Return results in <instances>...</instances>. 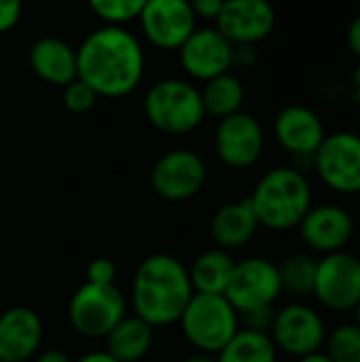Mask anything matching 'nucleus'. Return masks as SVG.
I'll return each mask as SVG.
<instances>
[{
  "label": "nucleus",
  "mask_w": 360,
  "mask_h": 362,
  "mask_svg": "<svg viewBox=\"0 0 360 362\" xmlns=\"http://www.w3.org/2000/svg\"><path fill=\"white\" fill-rule=\"evenodd\" d=\"M106 352L119 362H140L153 348L155 329L142 318L125 316L106 337Z\"/></svg>",
  "instance_id": "21"
},
{
  "label": "nucleus",
  "mask_w": 360,
  "mask_h": 362,
  "mask_svg": "<svg viewBox=\"0 0 360 362\" xmlns=\"http://www.w3.org/2000/svg\"><path fill=\"white\" fill-rule=\"evenodd\" d=\"M182 362H216L214 354H204V352H195L191 356H187Z\"/></svg>",
  "instance_id": "39"
},
{
  "label": "nucleus",
  "mask_w": 360,
  "mask_h": 362,
  "mask_svg": "<svg viewBox=\"0 0 360 362\" xmlns=\"http://www.w3.org/2000/svg\"><path fill=\"white\" fill-rule=\"evenodd\" d=\"M193 13L197 19H206V21H216L219 13L223 11L225 0H189Z\"/></svg>",
  "instance_id": "32"
},
{
  "label": "nucleus",
  "mask_w": 360,
  "mask_h": 362,
  "mask_svg": "<svg viewBox=\"0 0 360 362\" xmlns=\"http://www.w3.org/2000/svg\"><path fill=\"white\" fill-rule=\"evenodd\" d=\"M127 316V299L117 284L83 282L68 301V322L85 339H104Z\"/></svg>",
  "instance_id": "6"
},
{
  "label": "nucleus",
  "mask_w": 360,
  "mask_h": 362,
  "mask_svg": "<svg viewBox=\"0 0 360 362\" xmlns=\"http://www.w3.org/2000/svg\"><path fill=\"white\" fill-rule=\"evenodd\" d=\"M274 136L278 144L295 159L293 165L306 172L312 170V157L323 144L327 129L316 110L301 104H291L276 115Z\"/></svg>",
  "instance_id": "14"
},
{
  "label": "nucleus",
  "mask_w": 360,
  "mask_h": 362,
  "mask_svg": "<svg viewBox=\"0 0 360 362\" xmlns=\"http://www.w3.org/2000/svg\"><path fill=\"white\" fill-rule=\"evenodd\" d=\"M265 151V132L250 112H236L219 121L214 129V153L231 170L252 168Z\"/></svg>",
  "instance_id": "13"
},
{
  "label": "nucleus",
  "mask_w": 360,
  "mask_h": 362,
  "mask_svg": "<svg viewBox=\"0 0 360 362\" xmlns=\"http://www.w3.org/2000/svg\"><path fill=\"white\" fill-rule=\"evenodd\" d=\"M248 202L263 229L286 233L297 229L314 206V191L306 172L295 165H278L257 180Z\"/></svg>",
  "instance_id": "3"
},
{
  "label": "nucleus",
  "mask_w": 360,
  "mask_h": 362,
  "mask_svg": "<svg viewBox=\"0 0 360 362\" xmlns=\"http://www.w3.org/2000/svg\"><path fill=\"white\" fill-rule=\"evenodd\" d=\"M233 269H236V259L231 252L221 250L216 246L199 252L189 267L193 293L225 295V291L231 282Z\"/></svg>",
  "instance_id": "22"
},
{
  "label": "nucleus",
  "mask_w": 360,
  "mask_h": 362,
  "mask_svg": "<svg viewBox=\"0 0 360 362\" xmlns=\"http://www.w3.org/2000/svg\"><path fill=\"white\" fill-rule=\"evenodd\" d=\"M85 276H87L85 282H93V284H117V265H115V261H110L106 257H98V259H93L87 265Z\"/></svg>",
  "instance_id": "29"
},
{
  "label": "nucleus",
  "mask_w": 360,
  "mask_h": 362,
  "mask_svg": "<svg viewBox=\"0 0 360 362\" xmlns=\"http://www.w3.org/2000/svg\"><path fill=\"white\" fill-rule=\"evenodd\" d=\"M216 30L233 45H259L276 28V8L269 0H225L214 21Z\"/></svg>",
  "instance_id": "17"
},
{
  "label": "nucleus",
  "mask_w": 360,
  "mask_h": 362,
  "mask_svg": "<svg viewBox=\"0 0 360 362\" xmlns=\"http://www.w3.org/2000/svg\"><path fill=\"white\" fill-rule=\"evenodd\" d=\"M225 297L238 314L261 308H276L282 297L278 263L267 257H246L236 261V269Z\"/></svg>",
  "instance_id": "10"
},
{
  "label": "nucleus",
  "mask_w": 360,
  "mask_h": 362,
  "mask_svg": "<svg viewBox=\"0 0 360 362\" xmlns=\"http://www.w3.org/2000/svg\"><path fill=\"white\" fill-rule=\"evenodd\" d=\"M346 38H348V47L352 49V53L360 59V13L350 21Z\"/></svg>",
  "instance_id": "35"
},
{
  "label": "nucleus",
  "mask_w": 360,
  "mask_h": 362,
  "mask_svg": "<svg viewBox=\"0 0 360 362\" xmlns=\"http://www.w3.org/2000/svg\"><path fill=\"white\" fill-rule=\"evenodd\" d=\"M299 238L308 252L325 257L331 252L346 250L354 238L356 223L352 212L335 202L314 204L299 223Z\"/></svg>",
  "instance_id": "12"
},
{
  "label": "nucleus",
  "mask_w": 360,
  "mask_h": 362,
  "mask_svg": "<svg viewBox=\"0 0 360 362\" xmlns=\"http://www.w3.org/2000/svg\"><path fill=\"white\" fill-rule=\"evenodd\" d=\"M274 312H276V308H261V310H252V312L240 314V327L242 329H250V331L269 333V327H272V320H274Z\"/></svg>",
  "instance_id": "30"
},
{
  "label": "nucleus",
  "mask_w": 360,
  "mask_h": 362,
  "mask_svg": "<svg viewBox=\"0 0 360 362\" xmlns=\"http://www.w3.org/2000/svg\"><path fill=\"white\" fill-rule=\"evenodd\" d=\"M0 362H2V361H0Z\"/></svg>",
  "instance_id": "41"
},
{
  "label": "nucleus",
  "mask_w": 360,
  "mask_h": 362,
  "mask_svg": "<svg viewBox=\"0 0 360 362\" xmlns=\"http://www.w3.org/2000/svg\"><path fill=\"white\" fill-rule=\"evenodd\" d=\"M312 297L333 314L354 312L360 301V257L348 250L318 257Z\"/></svg>",
  "instance_id": "9"
},
{
  "label": "nucleus",
  "mask_w": 360,
  "mask_h": 362,
  "mask_svg": "<svg viewBox=\"0 0 360 362\" xmlns=\"http://www.w3.org/2000/svg\"><path fill=\"white\" fill-rule=\"evenodd\" d=\"M352 322L360 329V301L356 303V308H354V320H352Z\"/></svg>",
  "instance_id": "40"
},
{
  "label": "nucleus",
  "mask_w": 360,
  "mask_h": 362,
  "mask_svg": "<svg viewBox=\"0 0 360 362\" xmlns=\"http://www.w3.org/2000/svg\"><path fill=\"white\" fill-rule=\"evenodd\" d=\"M208 168L202 155L191 148H172L163 153L151 168V189L163 202L193 199L206 185Z\"/></svg>",
  "instance_id": "11"
},
{
  "label": "nucleus",
  "mask_w": 360,
  "mask_h": 362,
  "mask_svg": "<svg viewBox=\"0 0 360 362\" xmlns=\"http://www.w3.org/2000/svg\"><path fill=\"white\" fill-rule=\"evenodd\" d=\"M350 95H352L354 104L360 106V64L354 68V72L350 76Z\"/></svg>",
  "instance_id": "37"
},
{
  "label": "nucleus",
  "mask_w": 360,
  "mask_h": 362,
  "mask_svg": "<svg viewBox=\"0 0 360 362\" xmlns=\"http://www.w3.org/2000/svg\"><path fill=\"white\" fill-rule=\"evenodd\" d=\"M98 98L100 95L87 83H83L81 78H74L72 83H68L64 87V93H62V102H64L66 110H70L74 115L89 112L98 104Z\"/></svg>",
  "instance_id": "28"
},
{
  "label": "nucleus",
  "mask_w": 360,
  "mask_h": 362,
  "mask_svg": "<svg viewBox=\"0 0 360 362\" xmlns=\"http://www.w3.org/2000/svg\"><path fill=\"white\" fill-rule=\"evenodd\" d=\"M45 327L28 305H13L0 312V361L28 362L40 350Z\"/></svg>",
  "instance_id": "18"
},
{
  "label": "nucleus",
  "mask_w": 360,
  "mask_h": 362,
  "mask_svg": "<svg viewBox=\"0 0 360 362\" xmlns=\"http://www.w3.org/2000/svg\"><path fill=\"white\" fill-rule=\"evenodd\" d=\"M74 362H119L117 358H112L106 350H91L83 356H79Z\"/></svg>",
  "instance_id": "36"
},
{
  "label": "nucleus",
  "mask_w": 360,
  "mask_h": 362,
  "mask_svg": "<svg viewBox=\"0 0 360 362\" xmlns=\"http://www.w3.org/2000/svg\"><path fill=\"white\" fill-rule=\"evenodd\" d=\"M79 78L100 98L129 95L142 81L146 57L142 42L125 25H102L76 49Z\"/></svg>",
  "instance_id": "1"
},
{
  "label": "nucleus",
  "mask_w": 360,
  "mask_h": 362,
  "mask_svg": "<svg viewBox=\"0 0 360 362\" xmlns=\"http://www.w3.org/2000/svg\"><path fill=\"white\" fill-rule=\"evenodd\" d=\"M259 59L255 45H238L233 47V66L238 68H252Z\"/></svg>",
  "instance_id": "33"
},
{
  "label": "nucleus",
  "mask_w": 360,
  "mask_h": 362,
  "mask_svg": "<svg viewBox=\"0 0 360 362\" xmlns=\"http://www.w3.org/2000/svg\"><path fill=\"white\" fill-rule=\"evenodd\" d=\"M138 21L144 38L159 51H178L197 28L189 0H146Z\"/></svg>",
  "instance_id": "15"
},
{
  "label": "nucleus",
  "mask_w": 360,
  "mask_h": 362,
  "mask_svg": "<svg viewBox=\"0 0 360 362\" xmlns=\"http://www.w3.org/2000/svg\"><path fill=\"white\" fill-rule=\"evenodd\" d=\"M176 325L195 352L216 356L240 331V314L225 295L193 293Z\"/></svg>",
  "instance_id": "5"
},
{
  "label": "nucleus",
  "mask_w": 360,
  "mask_h": 362,
  "mask_svg": "<svg viewBox=\"0 0 360 362\" xmlns=\"http://www.w3.org/2000/svg\"><path fill=\"white\" fill-rule=\"evenodd\" d=\"M261 229L257 214L246 199H238V202H229L221 208H216V212L210 218V240L214 242L216 248L233 252L244 248L246 244L252 242V238L257 235V231Z\"/></svg>",
  "instance_id": "20"
},
{
  "label": "nucleus",
  "mask_w": 360,
  "mask_h": 362,
  "mask_svg": "<svg viewBox=\"0 0 360 362\" xmlns=\"http://www.w3.org/2000/svg\"><path fill=\"white\" fill-rule=\"evenodd\" d=\"M142 106L146 121L170 136L191 134L206 119L199 87L187 78L157 81L149 87Z\"/></svg>",
  "instance_id": "4"
},
{
  "label": "nucleus",
  "mask_w": 360,
  "mask_h": 362,
  "mask_svg": "<svg viewBox=\"0 0 360 362\" xmlns=\"http://www.w3.org/2000/svg\"><path fill=\"white\" fill-rule=\"evenodd\" d=\"M191 297L189 267L178 257L155 252L138 263L132 278L129 305L153 329L176 325Z\"/></svg>",
  "instance_id": "2"
},
{
  "label": "nucleus",
  "mask_w": 360,
  "mask_h": 362,
  "mask_svg": "<svg viewBox=\"0 0 360 362\" xmlns=\"http://www.w3.org/2000/svg\"><path fill=\"white\" fill-rule=\"evenodd\" d=\"M28 64L32 72L47 85L66 87L74 78H79L76 66V49L70 47L66 40L55 36L38 38L28 53Z\"/></svg>",
  "instance_id": "19"
},
{
  "label": "nucleus",
  "mask_w": 360,
  "mask_h": 362,
  "mask_svg": "<svg viewBox=\"0 0 360 362\" xmlns=\"http://www.w3.org/2000/svg\"><path fill=\"white\" fill-rule=\"evenodd\" d=\"M295 362H333L323 350L320 352H314V354H308V356H301V358H297Z\"/></svg>",
  "instance_id": "38"
},
{
  "label": "nucleus",
  "mask_w": 360,
  "mask_h": 362,
  "mask_svg": "<svg viewBox=\"0 0 360 362\" xmlns=\"http://www.w3.org/2000/svg\"><path fill=\"white\" fill-rule=\"evenodd\" d=\"M21 11L23 0H0V34L11 32L19 23Z\"/></svg>",
  "instance_id": "31"
},
{
  "label": "nucleus",
  "mask_w": 360,
  "mask_h": 362,
  "mask_svg": "<svg viewBox=\"0 0 360 362\" xmlns=\"http://www.w3.org/2000/svg\"><path fill=\"white\" fill-rule=\"evenodd\" d=\"M278 348L269 333L242 329L216 354V362H278Z\"/></svg>",
  "instance_id": "24"
},
{
  "label": "nucleus",
  "mask_w": 360,
  "mask_h": 362,
  "mask_svg": "<svg viewBox=\"0 0 360 362\" xmlns=\"http://www.w3.org/2000/svg\"><path fill=\"white\" fill-rule=\"evenodd\" d=\"M318 257L312 252H291L278 263L282 293L291 295L293 299L306 301L314 293V278H316Z\"/></svg>",
  "instance_id": "25"
},
{
  "label": "nucleus",
  "mask_w": 360,
  "mask_h": 362,
  "mask_svg": "<svg viewBox=\"0 0 360 362\" xmlns=\"http://www.w3.org/2000/svg\"><path fill=\"white\" fill-rule=\"evenodd\" d=\"M323 352L333 362H360V329L354 322H342L327 333Z\"/></svg>",
  "instance_id": "26"
},
{
  "label": "nucleus",
  "mask_w": 360,
  "mask_h": 362,
  "mask_svg": "<svg viewBox=\"0 0 360 362\" xmlns=\"http://www.w3.org/2000/svg\"><path fill=\"white\" fill-rule=\"evenodd\" d=\"M199 93H202L206 117H214L219 121L229 115L240 112L244 106V100H246L244 83L231 72H225V74H219V76L206 81L204 87L199 89Z\"/></svg>",
  "instance_id": "23"
},
{
  "label": "nucleus",
  "mask_w": 360,
  "mask_h": 362,
  "mask_svg": "<svg viewBox=\"0 0 360 362\" xmlns=\"http://www.w3.org/2000/svg\"><path fill=\"white\" fill-rule=\"evenodd\" d=\"M318 180L337 195L360 193V136L354 132L327 134L312 157Z\"/></svg>",
  "instance_id": "8"
},
{
  "label": "nucleus",
  "mask_w": 360,
  "mask_h": 362,
  "mask_svg": "<svg viewBox=\"0 0 360 362\" xmlns=\"http://www.w3.org/2000/svg\"><path fill=\"white\" fill-rule=\"evenodd\" d=\"M87 4L104 25H125L140 17L146 0H87Z\"/></svg>",
  "instance_id": "27"
},
{
  "label": "nucleus",
  "mask_w": 360,
  "mask_h": 362,
  "mask_svg": "<svg viewBox=\"0 0 360 362\" xmlns=\"http://www.w3.org/2000/svg\"><path fill=\"white\" fill-rule=\"evenodd\" d=\"M30 362H74L70 358V354H66L59 348H47V350H38L34 354V358Z\"/></svg>",
  "instance_id": "34"
},
{
  "label": "nucleus",
  "mask_w": 360,
  "mask_h": 362,
  "mask_svg": "<svg viewBox=\"0 0 360 362\" xmlns=\"http://www.w3.org/2000/svg\"><path fill=\"white\" fill-rule=\"evenodd\" d=\"M329 327L318 308L308 301L293 299L274 312L269 337L278 352L293 356L295 361L314 352H320L327 339Z\"/></svg>",
  "instance_id": "7"
},
{
  "label": "nucleus",
  "mask_w": 360,
  "mask_h": 362,
  "mask_svg": "<svg viewBox=\"0 0 360 362\" xmlns=\"http://www.w3.org/2000/svg\"><path fill=\"white\" fill-rule=\"evenodd\" d=\"M178 62L193 81H210L233 68V45L214 28H195L178 49Z\"/></svg>",
  "instance_id": "16"
}]
</instances>
